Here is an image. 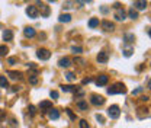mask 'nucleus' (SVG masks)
I'll list each match as a JSON object with an SVG mask.
<instances>
[{
  "label": "nucleus",
  "instance_id": "nucleus-1",
  "mask_svg": "<svg viewBox=\"0 0 151 128\" xmlns=\"http://www.w3.org/2000/svg\"><path fill=\"white\" fill-rule=\"evenodd\" d=\"M108 93L109 95H116V93H126V87L122 84V83H115L113 86H110L108 89Z\"/></svg>",
  "mask_w": 151,
  "mask_h": 128
},
{
  "label": "nucleus",
  "instance_id": "nucleus-2",
  "mask_svg": "<svg viewBox=\"0 0 151 128\" xmlns=\"http://www.w3.org/2000/svg\"><path fill=\"white\" fill-rule=\"evenodd\" d=\"M108 115H109L110 118H113V119L119 118V115H121L119 106H118V105H112V106H109V109H108Z\"/></svg>",
  "mask_w": 151,
  "mask_h": 128
},
{
  "label": "nucleus",
  "instance_id": "nucleus-3",
  "mask_svg": "<svg viewBox=\"0 0 151 128\" xmlns=\"http://www.w3.org/2000/svg\"><path fill=\"white\" fill-rule=\"evenodd\" d=\"M90 102H92L93 105H96V106H100V105H103V103H105V98H103V96H100V95H92Z\"/></svg>",
  "mask_w": 151,
  "mask_h": 128
},
{
  "label": "nucleus",
  "instance_id": "nucleus-4",
  "mask_svg": "<svg viewBox=\"0 0 151 128\" xmlns=\"http://www.w3.org/2000/svg\"><path fill=\"white\" fill-rule=\"evenodd\" d=\"M37 55H38L39 60H48V58L51 57V53H50L48 50H45V48H41V50H38Z\"/></svg>",
  "mask_w": 151,
  "mask_h": 128
},
{
  "label": "nucleus",
  "instance_id": "nucleus-5",
  "mask_svg": "<svg viewBox=\"0 0 151 128\" xmlns=\"http://www.w3.org/2000/svg\"><path fill=\"white\" fill-rule=\"evenodd\" d=\"M38 9H37V6H28L26 8V15L29 16V18H38Z\"/></svg>",
  "mask_w": 151,
  "mask_h": 128
},
{
  "label": "nucleus",
  "instance_id": "nucleus-6",
  "mask_svg": "<svg viewBox=\"0 0 151 128\" xmlns=\"http://www.w3.org/2000/svg\"><path fill=\"white\" fill-rule=\"evenodd\" d=\"M39 109H41L42 112H48L50 109H52V103H51L50 100H44V102L39 103Z\"/></svg>",
  "mask_w": 151,
  "mask_h": 128
},
{
  "label": "nucleus",
  "instance_id": "nucleus-7",
  "mask_svg": "<svg viewBox=\"0 0 151 128\" xmlns=\"http://www.w3.org/2000/svg\"><path fill=\"white\" fill-rule=\"evenodd\" d=\"M102 28H103V31H106V32H112V31L115 29V25H113L112 22H109V21H103V22H102Z\"/></svg>",
  "mask_w": 151,
  "mask_h": 128
},
{
  "label": "nucleus",
  "instance_id": "nucleus-8",
  "mask_svg": "<svg viewBox=\"0 0 151 128\" xmlns=\"http://www.w3.org/2000/svg\"><path fill=\"white\" fill-rule=\"evenodd\" d=\"M134 6H135L137 10H144L147 8V0H135Z\"/></svg>",
  "mask_w": 151,
  "mask_h": 128
},
{
  "label": "nucleus",
  "instance_id": "nucleus-9",
  "mask_svg": "<svg viewBox=\"0 0 151 128\" xmlns=\"http://www.w3.org/2000/svg\"><path fill=\"white\" fill-rule=\"evenodd\" d=\"M37 5H38V6H41V12H42V16H44V18H47V16L50 15V8H48L47 5L41 3L39 0H37Z\"/></svg>",
  "mask_w": 151,
  "mask_h": 128
},
{
  "label": "nucleus",
  "instance_id": "nucleus-10",
  "mask_svg": "<svg viewBox=\"0 0 151 128\" xmlns=\"http://www.w3.org/2000/svg\"><path fill=\"white\" fill-rule=\"evenodd\" d=\"M115 18L118 19V21H125L126 19V12L123 10V9H116V13H115Z\"/></svg>",
  "mask_w": 151,
  "mask_h": 128
},
{
  "label": "nucleus",
  "instance_id": "nucleus-11",
  "mask_svg": "<svg viewBox=\"0 0 151 128\" xmlns=\"http://www.w3.org/2000/svg\"><path fill=\"white\" fill-rule=\"evenodd\" d=\"M108 60H109V55H108L106 51H100L97 54V61L99 63H108Z\"/></svg>",
  "mask_w": 151,
  "mask_h": 128
},
{
  "label": "nucleus",
  "instance_id": "nucleus-12",
  "mask_svg": "<svg viewBox=\"0 0 151 128\" xmlns=\"http://www.w3.org/2000/svg\"><path fill=\"white\" fill-rule=\"evenodd\" d=\"M108 82H109L108 76H105V74H100V76L97 77V80H96V84H97V86H105V84H108Z\"/></svg>",
  "mask_w": 151,
  "mask_h": 128
},
{
  "label": "nucleus",
  "instance_id": "nucleus-13",
  "mask_svg": "<svg viewBox=\"0 0 151 128\" xmlns=\"http://www.w3.org/2000/svg\"><path fill=\"white\" fill-rule=\"evenodd\" d=\"M23 34H25L26 38H32V37H35V29L31 28V26H28V28L23 29Z\"/></svg>",
  "mask_w": 151,
  "mask_h": 128
},
{
  "label": "nucleus",
  "instance_id": "nucleus-14",
  "mask_svg": "<svg viewBox=\"0 0 151 128\" xmlns=\"http://www.w3.org/2000/svg\"><path fill=\"white\" fill-rule=\"evenodd\" d=\"M58 66H60V67H70V66H71V60L67 58V57H64V58H61V60L58 61Z\"/></svg>",
  "mask_w": 151,
  "mask_h": 128
},
{
  "label": "nucleus",
  "instance_id": "nucleus-15",
  "mask_svg": "<svg viewBox=\"0 0 151 128\" xmlns=\"http://www.w3.org/2000/svg\"><path fill=\"white\" fill-rule=\"evenodd\" d=\"M8 74H9L10 79H13V80H21V79H22V73H21V71H8Z\"/></svg>",
  "mask_w": 151,
  "mask_h": 128
},
{
  "label": "nucleus",
  "instance_id": "nucleus-16",
  "mask_svg": "<svg viewBox=\"0 0 151 128\" xmlns=\"http://www.w3.org/2000/svg\"><path fill=\"white\" fill-rule=\"evenodd\" d=\"M48 116H50L51 119H58V118H60V112H58L57 109H54V108H52V109H50V111H48Z\"/></svg>",
  "mask_w": 151,
  "mask_h": 128
},
{
  "label": "nucleus",
  "instance_id": "nucleus-17",
  "mask_svg": "<svg viewBox=\"0 0 151 128\" xmlns=\"http://www.w3.org/2000/svg\"><path fill=\"white\" fill-rule=\"evenodd\" d=\"M3 39H5V41H12V39H13V32H12L10 29H6V31L3 32Z\"/></svg>",
  "mask_w": 151,
  "mask_h": 128
},
{
  "label": "nucleus",
  "instance_id": "nucleus-18",
  "mask_svg": "<svg viewBox=\"0 0 151 128\" xmlns=\"http://www.w3.org/2000/svg\"><path fill=\"white\" fill-rule=\"evenodd\" d=\"M58 21L60 22H70L71 21V15H68V13H66V15H60V18H58Z\"/></svg>",
  "mask_w": 151,
  "mask_h": 128
},
{
  "label": "nucleus",
  "instance_id": "nucleus-19",
  "mask_svg": "<svg viewBox=\"0 0 151 128\" xmlns=\"http://www.w3.org/2000/svg\"><path fill=\"white\" fill-rule=\"evenodd\" d=\"M96 26H99V19L97 18H92L89 21V28H96Z\"/></svg>",
  "mask_w": 151,
  "mask_h": 128
},
{
  "label": "nucleus",
  "instance_id": "nucleus-20",
  "mask_svg": "<svg viewBox=\"0 0 151 128\" xmlns=\"http://www.w3.org/2000/svg\"><path fill=\"white\" fill-rule=\"evenodd\" d=\"M0 87H9V82L5 76H0Z\"/></svg>",
  "mask_w": 151,
  "mask_h": 128
},
{
  "label": "nucleus",
  "instance_id": "nucleus-21",
  "mask_svg": "<svg viewBox=\"0 0 151 128\" xmlns=\"http://www.w3.org/2000/svg\"><path fill=\"white\" fill-rule=\"evenodd\" d=\"M123 41H125V42H134V41H135L134 34H126V35L123 37Z\"/></svg>",
  "mask_w": 151,
  "mask_h": 128
},
{
  "label": "nucleus",
  "instance_id": "nucleus-22",
  "mask_svg": "<svg viewBox=\"0 0 151 128\" xmlns=\"http://www.w3.org/2000/svg\"><path fill=\"white\" fill-rule=\"evenodd\" d=\"M61 90L63 92H76L77 90V87H74V86H61Z\"/></svg>",
  "mask_w": 151,
  "mask_h": 128
},
{
  "label": "nucleus",
  "instance_id": "nucleus-23",
  "mask_svg": "<svg viewBox=\"0 0 151 128\" xmlns=\"http://www.w3.org/2000/svg\"><path fill=\"white\" fill-rule=\"evenodd\" d=\"M77 106L80 108V109H83V111H87V102H84V100H80V102H77Z\"/></svg>",
  "mask_w": 151,
  "mask_h": 128
},
{
  "label": "nucleus",
  "instance_id": "nucleus-24",
  "mask_svg": "<svg viewBox=\"0 0 151 128\" xmlns=\"http://www.w3.org/2000/svg\"><path fill=\"white\" fill-rule=\"evenodd\" d=\"M128 15H129V18H131V19H137V18H138V12H137V10H134V9H131V10L128 12Z\"/></svg>",
  "mask_w": 151,
  "mask_h": 128
},
{
  "label": "nucleus",
  "instance_id": "nucleus-25",
  "mask_svg": "<svg viewBox=\"0 0 151 128\" xmlns=\"http://www.w3.org/2000/svg\"><path fill=\"white\" fill-rule=\"evenodd\" d=\"M8 47L6 45H0V55H6L8 54Z\"/></svg>",
  "mask_w": 151,
  "mask_h": 128
},
{
  "label": "nucleus",
  "instance_id": "nucleus-26",
  "mask_svg": "<svg viewBox=\"0 0 151 128\" xmlns=\"http://www.w3.org/2000/svg\"><path fill=\"white\" fill-rule=\"evenodd\" d=\"M28 111H29V113H31V116H34V115L37 113V108H35L34 105H29V108H28Z\"/></svg>",
  "mask_w": 151,
  "mask_h": 128
},
{
  "label": "nucleus",
  "instance_id": "nucleus-27",
  "mask_svg": "<svg viewBox=\"0 0 151 128\" xmlns=\"http://www.w3.org/2000/svg\"><path fill=\"white\" fill-rule=\"evenodd\" d=\"M66 112H67V115L70 116V119H73V121H76V115L73 113V111H71V109H68V108H67V109H66Z\"/></svg>",
  "mask_w": 151,
  "mask_h": 128
},
{
  "label": "nucleus",
  "instance_id": "nucleus-28",
  "mask_svg": "<svg viewBox=\"0 0 151 128\" xmlns=\"http://www.w3.org/2000/svg\"><path fill=\"white\" fill-rule=\"evenodd\" d=\"M66 77H67V80H68V82H73V80H76V76H74V73H67V74H66Z\"/></svg>",
  "mask_w": 151,
  "mask_h": 128
},
{
  "label": "nucleus",
  "instance_id": "nucleus-29",
  "mask_svg": "<svg viewBox=\"0 0 151 128\" xmlns=\"http://www.w3.org/2000/svg\"><path fill=\"white\" fill-rule=\"evenodd\" d=\"M29 83H31V84H37V83H38V77H37L35 74L31 76V77H29Z\"/></svg>",
  "mask_w": 151,
  "mask_h": 128
},
{
  "label": "nucleus",
  "instance_id": "nucleus-30",
  "mask_svg": "<svg viewBox=\"0 0 151 128\" xmlns=\"http://www.w3.org/2000/svg\"><path fill=\"white\" fill-rule=\"evenodd\" d=\"M71 51H73L74 54H80V53H83V50H81L80 47H71Z\"/></svg>",
  "mask_w": 151,
  "mask_h": 128
},
{
  "label": "nucleus",
  "instance_id": "nucleus-31",
  "mask_svg": "<svg viewBox=\"0 0 151 128\" xmlns=\"http://www.w3.org/2000/svg\"><path fill=\"white\" fill-rule=\"evenodd\" d=\"M132 53H134V51H132V48H126V50L123 51V55H125V57H131V55H132Z\"/></svg>",
  "mask_w": 151,
  "mask_h": 128
},
{
  "label": "nucleus",
  "instance_id": "nucleus-32",
  "mask_svg": "<svg viewBox=\"0 0 151 128\" xmlns=\"http://www.w3.org/2000/svg\"><path fill=\"white\" fill-rule=\"evenodd\" d=\"M80 128H89V124H87L86 119H81L80 121Z\"/></svg>",
  "mask_w": 151,
  "mask_h": 128
},
{
  "label": "nucleus",
  "instance_id": "nucleus-33",
  "mask_svg": "<svg viewBox=\"0 0 151 128\" xmlns=\"http://www.w3.org/2000/svg\"><path fill=\"white\" fill-rule=\"evenodd\" d=\"M50 96H51L52 99H58V92H55V90H51Z\"/></svg>",
  "mask_w": 151,
  "mask_h": 128
},
{
  "label": "nucleus",
  "instance_id": "nucleus-34",
  "mask_svg": "<svg viewBox=\"0 0 151 128\" xmlns=\"http://www.w3.org/2000/svg\"><path fill=\"white\" fill-rule=\"evenodd\" d=\"M74 63H79L80 66H84V63H86V61H84L83 58H76V60H74Z\"/></svg>",
  "mask_w": 151,
  "mask_h": 128
},
{
  "label": "nucleus",
  "instance_id": "nucleus-35",
  "mask_svg": "<svg viewBox=\"0 0 151 128\" xmlns=\"http://www.w3.org/2000/svg\"><path fill=\"white\" fill-rule=\"evenodd\" d=\"M96 119H97V121H99V122H100V124H103V122H105V118H103V116H102V115H99V113H97V115H96Z\"/></svg>",
  "mask_w": 151,
  "mask_h": 128
},
{
  "label": "nucleus",
  "instance_id": "nucleus-36",
  "mask_svg": "<svg viewBox=\"0 0 151 128\" xmlns=\"http://www.w3.org/2000/svg\"><path fill=\"white\" fill-rule=\"evenodd\" d=\"M5 118H6V112H5L3 109H0V121L5 119Z\"/></svg>",
  "mask_w": 151,
  "mask_h": 128
},
{
  "label": "nucleus",
  "instance_id": "nucleus-37",
  "mask_svg": "<svg viewBox=\"0 0 151 128\" xmlns=\"http://www.w3.org/2000/svg\"><path fill=\"white\" fill-rule=\"evenodd\" d=\"M142 92V87H138L137 90H134V95H138V93H141Z\"/></svg>",
  "mask_w": 151,
  "mask_h": 128
},
{
  "label": "nucleus",
  "instance_id": "nucleus-38",
  "mask_svg": "<svg viewBox=\"0 0 151 128\" xmlns=\"http://www.w3.org/2000/svg\"><path fill=\"white\" fill-rule=\"evenodd\" d=\"M9 63H10V64H15L16 60H15V58H9Z\"/></svg>",
  "mask_w": 151,
  "mask_h": 128
},
{
  "label": "nucleus",
  "instance_id": "nucleus-39",
  "mask_svg": "<svg viewBox=\"0 0 151 128\" xmlns=\"http://www.w3.org/2000/svg\"><path fill=\"white\" fill-rule=\"evenodd\" d=\"M90 82H92V79H84V80H83L84 84H86V83H90Z\"/></svg>",
  "mask_w": 151,
  "mask_h": 128
},
{
  "label": "nucleus",
  "instance_id": "nucleus-40",
  "mask_svg": "<svg viewBox=\"0 0 151 128\" xmlns=\"http://www.w3.org/2000/svg\"><path fill=\"white\" fill-rule=\"evenodd\" d=\"M141 100H142V102H147V100H148V96H142Z\"/></svg>",
  "mask_w": 151,
  "mask_h": 128
},
{
  "label": "nucleus",
  "instance_id": "nucleus-41",
  "mask_svg": "<svg viewBox=\"0 0 151 128\" xmlns=\"http://www.w3.org/2000/svg\"><path fill=\"white\" fill-rule=\"evenodd\" d=\"M15 122H16V121H15V119H12V121H10V125H12V127H16V124H15Z\"/></svg>",
  "mask_w": 151,
  "mask_h": 128
},
{
  "label": "nucleus",
  "instance_id": "nucleus-42",
  "mask_svg": "<svg viewBox=\"0 0 151 128\" xmlns=\"http://www.w3.org/2000/svg\"><path fill=\"white\" fill-rule=\"evenodd\" d=\"M81 2H86V3H90V2H92V0H81Z\"/></svg>",
  "mask_w": 151,
  "mask_h": 128
},
{
  "label": "nucleus",
  "instance_id": "nucleus-43",
  "mask_svg": "<svg viewBox=\"0 0 151 128\" xmlns=\"http://www.w3.org/2000/svg\"><path fill=\"white\" fill-rule=\"evenodd\" d=\"M148 87H150V89H151V80H150V82H148Z\"/></svg>",
  "mask_w": 151,
  "mask_h": 128
},
{
  "label": "nucleus",
  "instance_id": "nucleus-44",
  "mask_svg": "<svg viewBox=\"0 0 151 128\" xmlns=\"http://www.w3.org/2000/svg\"><path fill=\"white\" fill-rule=\"evenodd\" d=\"M50 2H55V0H50Z\"/></svg>",
  "mask_w": 151,
  "mask_h": 128
},
{
  "label": "nucleus",
  "instance_id": "nucleus-45",
  "mask_svg": "<svg viewBox=\"0 0 151 128\" xmlns=\"http://www.w3.org/2000/svg\"><path fill=\"white\" fill-rule=\"evenodd\" d=\"M150 35H151V31H150Z\"/></svg>",
  "mask_w": 151,
  "mask_h": 128
}]
</instances>
